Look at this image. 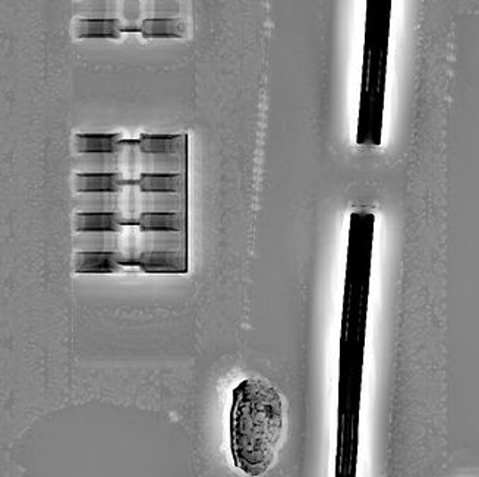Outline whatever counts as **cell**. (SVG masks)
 <instances>
[{
	"label": "cell",
	"mask_w": 479,
	"mask_h": 477,
	"mask_svg": "<svg viewBox=\"0 0 479 477\" xmlns=\"http://www.w3.org/2000/svg\"><path fill=\"white\" fill-rule=\"evenodd\" d=\"M286 431L280 392L264 379L248 378L231 392L229 440L236 467L249 477L269 472Z\"/></svg>",
	"instance_id": "obj_1"
},
{
	"label": "cell",
	"mask_w": 479,
	"mask_h": 477,
	"mask_svg": "<svg viewBox=\"0 0 479 477\" xmlns=\"http://www.w3.org/2000/svg\"><path fill=\"white\" fill-rule=\"evenodd\" d=\"M390 17L392 0H367L355 133L356 145L362 149H378L383 144Z\"/></svg>",
	"instance_id": "obj_2"
},
{
	"label": "cell",
	"mask_w": 479,
	"mask_h": 477,
	"mask_svg": "<svg viewBox=\"0 0 479 477\" xmlns=\"http://www.w3.org/2000/svg\"><path fill=\"white\" fill-rule=\"evenodd\" d=\"M125 33H135L115 18H75L70 24L74 40H119Z\"/></svg>",
	"instance_id": "obj_3"
},
{
	"label": "cell",
	"mask_w": 479,
	"mask_h": 477,
	"mask_svg": "<svg viewBox=\"0 0 479 477\" xmlns=\"http://www.w3.org/2000/svg\"><path fill=\"white\" fill-rule=\"evenodd\" d=\"M137 268L147 274H186L190 254L185 252H142Z\"/></svg>",
	"instance_id": "obj_4"
},
{
	"label": "cell",
	"mask_w": 479,
	"mask_h": 477,
	"mask_svg": "<svg viewBox=\"0 0 479 477\" xmlns=\"http://www.w3.org/2000/svg\"><path fill=\"white\" fill-rule=\"evenodd\" d=\"M133 183L120 174H75L72 176L74 194L120 192Z\"/></svg>",
	"instance_id": "obj_5"
},
{
	"label": "cell",
	"mask_w": 479,
	"mask_h": 477,
	"mask_svg": "<svg viewBox=\"0 0 479 477\" xmlns=\"http://www.w3.org/2000/svg\"><path fill=\"white\" fill-rule=\"evenodd\" d=\"M72 270L75 274H118L125 267L116 254L109 252H74Z\"/></svg>",
	"instance_id": "obj_6"
},
{
	"label": "cell",
	"mask_w": 479,
	"mask_h": 477,
	"mask_svg": "<svg viewBox=\"0 0 479 477\" xmlns=\"http://www.w3.org/2000/svg\"><path fill=\"white\" fill-rule=\"evenodd\" d=\"M138 214L144 213H188V194L138 192Z\"/></svg>",
	"instance_id": "obj_7"
},
{
	"label": "cell",
	"mask_w": 479,
	"mask_h": 477,
	"mask_svg": "<svg viewBox=\"0 0 479 477\" xmlns=\"http://www.w3.org/2000/svg\"><path fill=\"white\" fill-rule=\"evenodd\" d=\"M188 152L185 154H144L141 151V174H188Z\"/></svg>",
	"instance_id": "obj_8"
},
{
	"label": "cell",
	"mask_w": 479,
	"mask_h": 477,
	"mask_svg": "<svg viewBox=\"0 0 479 477\" xmlns=\"http://www.w3.org/2000/svg\"><path fill=\"white\" fill-rule=\"evenodd\" d=\"M74 167L77 174H122V151L77 154Z\"/></svg>",
	"instance_id": "obj_9"
},
{
	"label": "cell",
	"mask_w": 479,
	"mask_h": 477,
	"mask_svg": "<svg viewBox=\"0 0 479 477\" xmlns=\"http://www.w3.org/2000/svg\"><path fill=\"white\" fill-rule=\"evenodd\" d=\"M137 141L144 154H185L190 138L186 133H142Z\"/></svg>",
	"instance_id": "obj_10"
},
{
	"label": "cell",
	"mask_w": 479,
	"mask_h": 477,
	"mask_svg": "<svg viewBox=\"0 0 479 477\" xmlns=\"http://www.w3.org/2000/svg\"><path fill=\"white\" fill-rule=\"evenodd\" d=\"M72 247L75 252H109L118 254L119 231H74Z\"/></svg>",
	"instance_id": "obj_11"
},
{
	"label": "cell",
	"mask_w": 479,
	"mask_h": 477,
	"mask_svg": "<svg viewBox=\"0 0 479 477\" xmlns=\"http://www.w3.org/2000/svg\"><path fill=\"white\" fill-rule=\"evenodd\" d=\"M185 252L190 254L188 231H144L142 252Z\"/></svg>",
	"instance_id": "obj_12"
},
{
	"label": "cell",
	"mask_w": 479,
	"mask_h": 477,
	"mask_svg": "<svg viewBox=\"0 0 479 477\" xmlns=\"http://www.w3.org/2000/svg\"><path fill=\"white\" fill-rule=\"evenodd\" d=\"M126 220L119 213H74V231H119Z\"/></svg>",
	"instance_id": "obj_13"
},
{
	"label": "cell",
	"mask_w": 479,
	"mask_h": 477,
	"mask_svg": "<svg viewBox=\"0 0 479 477\" xmlns=\"http://www.w3.org/2000/svg\"><path fill=\"white\" fill-rule=\"evenodd\" d=\"M134 183L141 192L188 194V174H141Z\"/></svg>",
	"instance_id": "obj_14"
},
{
	"label": "cell",
	"mask_w": 479,
	"mask_h": 477,
	"mask_svg": "<svg viewBox=\"0 0 479 477\" xmlns=\"http://www.w3.org/2000/svg\"><path fill=\"white\" fill-rule=\"evenodd\" d=\"M135 33L147 40L154 38H183L188 33V25L179 18H149L141 24Z\"/></svg>",
	"instance_id": "obj_15"
},
{
	"label": "cell",
	"mask_w": 479,
	"mask_h": 477,
	"mask_svg": "<svg viewBox=\"0 0 479 477\" xmlns=\"http://www.w3.org/2000/svg\"><path fill=\"white\" fill-rule=\"evenodd\" d=\"M120 133H77L72 141V149L77 154H97L115 152L124 142Z\"/></svg>",
	"instance_id": "obj_16"
},
{
	"label": "cell",
	"mask_w": 479,
	"mask_h": 477,
	"mask_svg": "<svg viewBox=\"0 0 479 477\" xmlns=\"http://www.w3.org/2000/svg\"><path fill=\"white\" fill-rule=\"evenodd\" d=\"M137 226L144 231H188V213H144Z\"/></svg>",
	"instance_id": "obj_17"
},
{
	"label": "cell",
	"mask_w": 479,
	"mask_h": 477,
	"mask_svg": "<svg viewBox=\"0 0 479 477\" xmlns=\"http://www.w3.org/2000/svg\"><path fill=\"white\" fill-rule=\"evenodd\" d=\"M141 254H142V230L137 224H126L120 229V247L116 256L125 268H137Z\"/></svg>",
	"instance_id": "obj_18"
}]
</instances>
